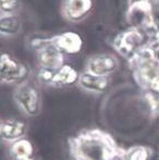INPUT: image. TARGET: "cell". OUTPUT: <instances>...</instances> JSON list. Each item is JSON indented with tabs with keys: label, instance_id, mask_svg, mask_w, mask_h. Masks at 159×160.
Returning <instances> with one entry per match:
<instances>
[{
	"label": "cell",
	"instance_id": "15",
	"mask_svg": "<svg viewBox=\"0 0 159 160\" xmlns=\"http://www.w3.org/2000/svg\"><path fill=\"white\" fill-rule=\"evenodd\" d=\"M124 160H147L148 159V152L145 147L137 146L133 147L129 152H124Z\"/></svg>",
	"mask_w": 159,
	"mask_h": 160
},
{
	"label": "cell",
	"instance_id": "17",
	"mask_svg": "<svg viewBox=\"0 0 159 160\" xmlns=\"http://www.w3.org/2000/svg\"><path fill=\"white\" fill-rule=\"evenodd\" d=\"M57 71L51 70V69H47V68H40V70L38 72L39 81L42 83H44V84L53 85V78H55V75H56V73H57Z\"/></svg>",
	"mask_w": 159,
	"mask_h": 160
},
{
	"label": "cell",
	"instance_id": "3",
	"mask_svg": "<svg viewBox=\"0 0 159 160\" xmlns=\"http://www.w3.org/2000/svg\"><path fill=\"white\" fill-rule=\"evenodd\" d=\"M14 100L27 116L32 117L39 113L42 106L40 94L38 88L32 83L25 81L17 85L14 92Z\"/></svg>",
	"mask_w": 159,
	"mask_h": 160
},
{
	"label": "cell",
	"instance_id": "10",
	"mask_svg": "<svg viewBox=\"0 0 159 160\" xmlns=\"http://www.w3.org/2000/svg\"><path fill=\"white\" fill-rule=\"evenodd\" d=\"M93 8V0H66L63 12L69 21L77 22L83 20Z\"/></svg>",
	"mask_w": 159,
	"mask_h": 160
},
{
	"label": "cell",
	"instance_id": "13",
	"mask_svg": "<svg viewBox=\"0 0 159 160\" xmlns=\"http://www.w3.org/2000/svg\"><path fill=\"white\" fill-rule=\"evenodd\" d=\"M80 74L73 67L64 64L57 71L53 78V85L56 86H67L72 85L79 81Z\"/></svg>",
	"mask_w": 159,
	"mask_h": 160
},
{
	"label": "cell",
	"instance_id": "18",
	"mask_svg": "<svg viewBox=\"0 0 159 160\" xmlns=\"http://www.w3.org/2000/svg\"><path fill=\"white\" fill-rule=\"evenodd\" d=\"M32 160H34V159H32Z\"/></svg>",
	"mask_w": 159,
	"mask_h": 160
},
{
	"label": "cell",
	"instance_id": "6",
	"mask_svg": "<svg viewBox=\"0 0 159 160\" xmlns=\"http://www.w3.org/2000/svg\"><path fill=\"white\" fill-rule=\"evenodd\" d=\"M37 60L40 68H47L51 70H59L64 65V56L57 47L51 42V38L46 45L37 49Z\"/></svg>",
	"mask_w": 159,
	"mask_h": 160
},
{
	"label": "cell",
	"instance_id": "2",
	"mask_svg": "<svg viewBox=\"0 0 159 160\" xmlns=\"http://www.w3.org/2000/svg\"><path fill=\"white\" fill-rule=\"evenodd\" d=\"M127 21L133 28L152 33L153 36L158 32L154 19V8L149 0H130L127 11Z\"/></svg>",
	"mask_w": 159,
	"mask_h": 160
},
{
	"label": "cell",
	"instance_id": "1",
	"mask_svg": "<svg viewBox=\"0 0 159 160\" xmlns=\"http://www.w3.org/2000/svg\"><path fill=\"white\" fill-rule=\"evenodd\" d=\"M77 160H112L120 154L110 136L99 131L80 135L71 143Z\"/></svg>",
	"mask_w": 159,
	"mask_h": 160
},
{
	"label": "cell",
	"instance_id": "4",
	"mask_svg": "<svg viewBox=\"0 0 159 160\" xmlns=\"http://www.w3.org/2000/svg\"><path fill=\"white\" fill-rule=\"evenodd\" d=\"M113 46L121 56L130 59L138 49L145 46V33L131 28L116 37Z\"/></svg>",
	"mask_w": 159,
	"mask_h": 160
},
{
	"label": "cell",
	"instance_id": "16",
	"mask_svg": "<svg viewBox=\"0 0 159 160\" xmlns=\"http://www.w3.org/2000/svg\"><path fill=\"white\" fill-rule=\"evenodd\" d=\"M19 7H20L19 0H0L1 15L14 14V12L19 9Z\"/></svg>",
	"mask_w": 159,
	"mask_h": 160
},
{
	"label": "cell",
	"instance_id": "14",
	"mask_svg": "<svg viewBox=\"0 0 159 160\" xmlns=\"http://www.w3.org/2000/svg\"><path fill=\"white\" fill-rule=\"evenodd\" d=\"M21 30V21L14 14H3L0 19V32L2 35H15Z\"/></svg>",
	"mask_w": 159,
	"mask_h": 160
},
{
	"label": "cell",
	"instance_id": "8",
	"mask_svg": "<svg viewBox=\"0 0 159 160\" xmlns=\"http://www.w3.org/2000/svg\"><path fill=\"white\" fill-rule=\"evenodd\" d=\"M51 42L62 53L67 55H75L81 51L83 46L82 37L74 32H66L55 36L51 38Z\"/></svg>",
	"mask_w": 159,
	"mask_h": 160
},
{
	"label": "cell",
	"instance_id": "12",
	"mask_svg": "<svg viewBox=\"0 0 159 160\" xmlns=\"http://www.w3.org/2000/svg\"><path fill=\"white\" fill-rule=\"evenodd\" d=\"M34 148L28 139H17L10 146V155L13 160H32Z\"/></svg>",
	"mask_w": 159,
	"mask_h": 160
},
{
	"label": "cell",
	"instance_id": "7",
	"mask_svg": "<svg viewBox=\"0 0 159 160\" xmlns=\"http://www.w3.org/2000/svg\"><path fill=\"white\" fill-rule=\"evenodd\" d=\"M119 68V61L111 55H96L89 58L86 71L97 75L108 76Z\"/></svg>",
	"mask_w": 159,
	"mask_h": 160
},
{
	"label": "cell",
	"instance_id": "5",
	"mask_svg": "<svg viewBox=\"0 0 159 160\" xmlns=\"http://www.w3.org/2000/svg\"><path fill=\"white\" fill-rule=\"evenodd\" d=\"M28 69L8 53H2L0 58V75L3 83H21L25 82L28 75Z\"/></svg>",
	"mask_w": 159,
	"mask_h": 160
},
{
	"label": "cell",
	"instance_id": "11",
	"mask_svg": "<svg viewBox=\"0 0 159 160\" xmlns=\"http://www.w3.org/2000/svg\"><path fill=\"white\" fill-rule=\"evenodd\" d=\"M26 130V125L22 119L10 118L3 120L0 125V135L6 142H13L21 139Z\"/></svg>",
	"mask_w": 159,
	"mask_h": 160
},
{
	"label": "cell",
	"instance_id": "9",
	"mask_svg": "<svg viewBox=\"0 0 159 160\" xmlns=\"http://www.w3.org/2000/svg\"><path fill=\"white\" fill-rule=\"evenodd\" d=\"M77 84L84 91L93 92V93H104L110 86V78L108 76L97 75L88 71L80 74Z\"/></svg>",
	"mask_w": 159,
	"mask_h": 160
}]
</instances>
